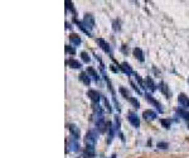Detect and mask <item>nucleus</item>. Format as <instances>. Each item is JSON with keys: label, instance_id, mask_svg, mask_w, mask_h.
Instances as JSON below:
<instances>
[{"label": "nucleus", "instance_id": "obj_17", "mask_svg": "<svg viewBox=\"0 0 189 158\" xmlns=\"http://www.w3.org/2000/svg\"><path fill=\"white\" fill-rule=\"evenodd\" d=\"M68 146H70V149H71V151H78V143H77L76 142V138H71V139H68Z\"/></svg>", "mask_w": 189, "mask_h": 158}, {"label": "nucleus", "instance_id": "obj_7", "mask_svg": "<svg viewBox=\"0 0 189 158\" xmlns=\"http://www.w3.org/2000/svg\"><path fill=\"white\" fill-rule=\"evenodd\" d=\"M119 67H120V70H121L124 73H126L127 76H130V75H134V73H135V72L132 71V68H131V66L129 65V63H126V62H122L121 65L119 66Z\"/></svg>", "mask_w": 189, "mask_h": 158}, {"label": "nucleus", "instance_id": "obj_33", "mask_svg": "<svg viewBox=\"0 0 189 158\" xmlns=\"http://www.w3.org/2000/svg\"><path fill=\"white\" fill-rule=\"evenodd\" d=\"M111 70H112V71H114V72H117V71H119V70H117V68H115V67H114V66H112V67H111Z\"/></svg>", "mask_w": 189, "mask_h": 158}, {"label": "nucleus", "instance_id": "obj_15", "mask_svg": "<svg viewBox=\"0 0 189 158\" xmlns=\"http://www.w3.org/2000/svg\"><path fill=\"white\" fill-rule=\"evenodd\" d=\"M70 42H71L74 47H77V46H80V44L82 43V40H81V38L77 36V34H71V36H70Z\"/></svg>", "mask_w": 189, "mask_h": 158}, {"label": "nucleus", "instance_id": "obj_8", "mask_svg": "<svg viewBox=\"0 0 189 158\" xmlns=\"http://www.w3.org/2000/svg\"><path fill=\"white\" fill-rule=\"evenodd\" d=\"M143 116H144V119L145 120H148V121H150V120H154L158 116V114L154 111V110H145L144 113H143Z\"/></svg>", "mask_w": 189, "mask_h": 158}, {"label": "nucleus", "instance_id": "obj_21", "mask_svg": "<svg viewBox=\"0 0 189 158\" xmlns=\"http://www.w3.org/2000/svg\"><path fill=\"white\" fill-rule=\"evenodd\" d=\"M145 81H146V85H148V89L150 90V91H155L156 90V85L155 84H154V81H153V79L151 77H146V80H145Z\"/></svg>", "mask_w": 189, "mask_h": 158}, {"label": "nucleus", "instance_id": "obj_6", "mask_svg": "<svg viewBox=\"0 0 189 158\" xmlns=\"http://www.w3.org/2000/svg\"><path fill=\"white\" fill-rule=\"evenodd\" d=\"M67 128H68V130L71 132V134H72V137L73 138H76V139H78L80 137H81V133H80V129L77 128L74 124H68L67 125Z\"/></svg>", "mask_w": 189, "mask_h": 158}, {"label": "nucleus", "instance_id": "obj_30", "mask_svg": "<svg viewBox=\"0 0 189 158\" xmlns=\"http://www.w3.org/2000/svg\"><path fill=\"white\" fill-rule=\"evenodd\" d=\"M66 6H67V9H70L71 12L76 13V10H74V8H73V4H72V2H66Z\"/></svg>", "mask_w": 189, "mask_h": 158}, {"label": "nucleus", "instance_id": "obj_28", "mask_svg": "<svg viewBox=\"0 0 189 158\" xmlns=\"http://www.w3.org/2000/svg\"><path fill=\"white\" fill-rule=\"evenodd\" d=\"M102 100H104V104H105V107H106V110H107L108 113H111V110H112V109H111V106H110V103L107 101V99H106V97H102Z\"/></svg>", "mask_w": 189, "mask_h": 158}, {"label": "nucleus", "instance_id": "obj_25", "mask_svg": "<svg viewBox=\"0 0 189 158\" xmlns=\"http://www.w3.org/2000/svg\"><path fill=\"white\" fill-rule=\"evenodd\" d=\"M160 123H161V125L164 128H170V125H171V123H173V121H171L170 119H161Z\"/></svg>", "mask_w": 189, "mask_h": 158}, {"label": "nucleus", "instance_id": "obj_26", "mask_svg": "<svg viewBox=\"0 0 189 158\" xmlns=\"http://www.w3.org/2000/svg\"><path fill=\"white\" fill-rule=\"evenodd\" d=\"M127 100L130 101V103H131V104H132V105L136 107V109H137V107H140V104H139V101H137L135 97H132V96H129V97H127Z\"/></svg>", "mask_w": 189, "mask_h": 158}, {"label": "nucleus", "instance_id": "obj_9", "mask_svg": "<svg viewBox=\"0 0 189 158\" xmlns=\"http://www.w3.org/2000/svg\"><path fill=\"white\" fill-rule=\"evenodd\" d=\"M83 154H84V158H93L94 157V147L90 146V144H86Z\"/></svg>", "mask_w": 189, "mask_h": 158}, {"label": "nucleus", "instance_id": "obj_14", "mask_svg": "<svg viewBox=\"0 0 189 158\" xmlns=\"http://www.w3.org/2000/svg\"><path fill=\"white\" fill-rule=\"evenodd\" d=\"M107 132H108V140L107 142L111 143V140H112V138L115 137V128L112 127V124H111L110 121L107 123Z\"/></svg>", "mask_w": 189, "mask_h": 158}, {"label": "nucleus", "instance_id": "obj_20", "mask_svg": "<svg viewBox=\"0 0 189 158\" xmlns=\"http://www.w3.org/2000/svg\"><path fill=\"white\" fill-rule=\"evenodd\" d=\"M73 22H74V23L77 24V26H78V27H80V29H81L82 32H84V33H86V34H87V36H90V37H91V33H90V32L87 30V28H86V27L83 26V23H81L80 20H77V19H76V16H74V18H73Z\"/></svg>", "mask_w": 189, "mask_h": 158}, {"label": "nucleus", "instance_id": "obj_24", "mask_svg": "<svg viewBox=\"0 0 189 158\" xmlns=\"http://www.w3.org/2000/svg\"><path fill=\"white\" fill-rule=\"evenodd\" d=\"M119 91H120V94H121L125 99H127L129 96H130V93H129V90H126V89H125V87H122V86L119 89Z\"/></svg>", "mask_w": 189, "mask_h": 158}, {"label": "nucleus", "instance_id": "obj_3", "mask_svg": "<svg viewBox=\"0 0 189 158\" xmlns=\"http://www.w3.org/2000/svg\"><path fill=\"white\" fill-rule=\"evenodd\" d=\"M96 140H97V134H96V132H94V130H90V132L87 133V135H86V139H84L86 144L94 146Z\"/></svg>", "mask_w": 189, "mask_h": 158}, {"label": "nucleus", "instance_id": "obj_31", "mask_svg": "<svg viewBox=\"0 0 189 158\" xmlns=\"http://www.w3.org/2000/svg\"><path fill=\"white\" fill-rule=\"evenodd\" d=\"M134 76H135V79H136V81L139 82V85H140L141 87H145V86H144V82H143V80L140 79V76H139V75H137V73H134Z\"/></svg>", "mask_w": 189, "mask_h": 158}, {"label": "nucleus", "instance_id": "obj_23", "mask_svg": "<svg viewBox=\"0 0 189 158\" xmlns=\"http://www.w3.org/2000/svg\"><path fill=\"white\" fill-rule=\"evenodd\" d=\"M112 29L115 32H119L120 29H121V22H120V19H116L112 22Z\"/></svg>", "mask_w": 189, "mask_h": 158}, {"label": "nucleus", "instance_id": "obj_10", "mask_svg": "<svg viewBox=\"0 0 189 158\" xmlns=\"http://www.w3.org/2000/svg\"><path fill=\"white\" fill-rule=\"evenodd\" d=\"M96 42L98 43V46L104 49V51L106 52V53H111V48H110V46H108V43L106 42L105 39H102V38H97L96 39Z\"/></svg>", "mask_w": 189, "mask_h": 158}, {"label": "nucleus", "instance_id": "obj_27", "mask_svg": "<svg viewBox=\"0 0 189 158\" xmlns=\"http://www.w3.org/2000/svg\"><path fill=\"white\" fill-rule=\"evenodd\" d=\"M81 58L83 60V62H86V63H88L91 61V58H90V56H88L87 52H81Z\"/></svg>", "mask_w": 189, "mask_h": 158}, {"label": "nucleus", "instance_id": "obj_32", "mask_svg": "<svg viewBox=\"0 0 189 158\" xmlns=\"http://www.w3.org/2000/svg\"><path fill=\"white\" fill-rule=\"evenodd\" d=\"M156 146H158L160 149H167V148H168V143H165V142H159Z\"/></svg>", "mask_w": 189, "mask_h": 158}, {"label": "nucleus", "instance_id": "obj_4", "mask_svg": "<svg viewBox=\"0 0 189 158\" xmlns=\"http://www.w3.org/2000/svg\"><path fill=\"white\" fill-rule=\"evenodd\" d=\"M127 119H129V121H130V124H131L132 127H135V128H139L140 127V119H139V116H137L135 113H132V111L129 113Z\"/></svg>", "mask_w": 189, "mask_h": 158}, {"label": "nucleus", "instance_id": "obj_1", "mask_svg": "<svg viewBox=\"0 0 189 158\" xmlns=\"http://www.w3.org/2000/svg\"><path fill=\"white\" fill-rule=\"evenodd\" d=\"M83 26L87 28V30L90 32L91 29L94 28V18L91 13H87L84 14V18H83Z\"/></svg>", "mask_w": 189, "mask_h": 158}, {"label": "nucleus", "instance_id": "obj_19", "mask_svg": "<svg viewBox=\"0 0 189 158\" xmlns=\"http://www.w3.org/2000/svg\"><path fill=\"white\" fill-rule=\"evenodd\" d=\"M158 89H160V91L164 95H167L168 97H170V91H169V89H168V86L164 84V82H160L159 84V86H158Z\"/></svg>", "mask_w": 189, "mask_h": 158}, {"label": "nucleus", "instance_id": "obj_16", "mask_svg": "<svg viewBox=\"0 0 189 158\" xmlns=\"http://www.w3.org/2000/svg\"><path fill=\"white\" fill-rule=\"evenodd\" d=\"M134 56H135V58H137L140 62H144L145 61V57H144V52L141 51L140 48H135L134 49Z\"/></svg>", "mask_w": 189, "mask_h": 158}, {"label": "nucleus", "instance_id": "obj_11", "mask_svg": "<svg viewBox=\"0 0 189 158\" xmlns=\"http://www.w3.org/2000/svg\"><path fill=\"white\" fill-rule=\"evenodd\" d=\"M87 95L90 96V99H91V100H92L93 103H96V104L100 101V99H102V97H101V95L97 93L96 90H90Z\"/></svg>", "mask_w": 189, "mask_h": 158}, {"label": "nucleus", "instance_id": "obj_18", "mask_svg": "<svg viewBox=\"0 0 189 158\" xmlns=\"http://www.w3.org/2000/svg\"><path fill=\"white\" fill-rule=\"evenodd\" d=\"M177 115H179L180 118H183V119L189 121V113L185 109H182V107H180V109H177Z\"/></svg>", "mask_w": 189, "mask_h": 158}, {"label": "nucleus", "instance_id": "obj_2", "mask_svg": "<svg viewBox=\"0 0 189 158\" xmlns=\"http://www.w3.org/2000/svg\"><path fill=\"white\" fill-rule=\"evenodd\" d=\"M178 104L179 106L182 107V109H189V99L185 94H179L178 96Z\"/></svg>", "mask_w": 189, "mask_h": 158}, {"label": "nucleus", "instance_id": "obj_12", "mask_svg": "<svg viewBox=\"0 0 189 158\" xmlns=\"http://www.w3.org/2000/svg\"><path fill=\"white\" fill-rule=\"evenodd\" d=\"M80 81L82 82V84H84V85H90L91 84V79H90V76H88V73L87 72H81L80 73Z\"/></svg>", "mask_w": 189, "mask_h": 158}, {"label": "nucleus", "instance_id": "obj_13", "mask_svg": "<svg viewBox=\"0 0 189 158\" xmlns=\"http://www.w3.org/2000/svg\"><path fill=\"white\" fill-rule=\"evenodd\" d=\"M66 63H67L68 66H70L71 68H81V67H82L81 63H80L78 61H76L74 58H70V60H67Z\"/></svg>", "mask_w": 189, "mask_h": 158}, {"label": "nucleus", "instance_id": "obj_22", "mask_svg": "<svg viewBox=\"0 0 189 158\" xmlns=\"http://www.w3.org/2000/svg\"><path fill=\"white\" fill-rule=\"evenodd\" d=\"M87 73H88V75H91V76H92V79H93L94 81H98V80H100V77H98L97 72L94 71L92 67H88V68H87Z\"/></svg>", "mask_w": 189, "mask_h": 158}, {"label": "nucleus", "instance_id": "obj_29", "mask_svg": "<svg viewBox=\"0 0 189 158\" xmlns=\"http://www.w3.org/2000/svg\"><path fill=\"white\" fill-rule=\"evenodd\" d=\"M66 52L70 53V54H74V53H76V49L72 48L71 46H66Z\"/></svg>", "mask_w": 189, "mask_h": 158}, {"label": "nucleus", "instance_id": "obj_5", "mask_svg": "<svg viewBox=\"0 0 189 158\" xmlns=\"http://www.w3.org/2000/svg\"><path fill=\"white\" fill-rule=\"evenodd\" d=\"M145 97H146V100L150 103V104H153L154 106H156V109L160 111V113H163V106H161V104L158 101V100H155L150 94H145Z\"/></svg>", "mask_w": 189, "mask_h": 158}]
</instances>
